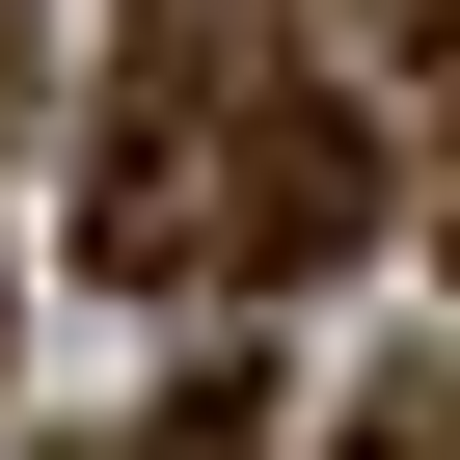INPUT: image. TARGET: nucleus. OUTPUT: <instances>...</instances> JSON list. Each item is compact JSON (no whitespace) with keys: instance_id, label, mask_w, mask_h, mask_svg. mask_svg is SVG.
Wrapping results in <instances>:
<instances>
[{"instance_id":"7ed1b4c3","label":"nucleus","mask_w":460,"mask_h":460,"mask_svg":"<svg viewBox=\"0 0 460 460\" xmlns=\"http://www.w3.org/2000/svg\"><path fill=\"white\" fill-rule=\"evenodd\" d=\"M352 460H460V406H379V433H352Z\"/></svg>"},{"instance_id":"f257e3e1","label":"nucleus","mask_w":460,"mask_h":460,"mask_svg":"<svg viewBox=\"0 0 460 460\" xmlns=\"http://www.w3.org/2000/svg\"><path fill=\"white\" fill-rule=\"evenodd\" d=\"M352 217H379V136H352L325 82H271L244 136H217V271H325Z\"/></svg>"},{"instance_id":"f03ea898","label":"nucleus","mask_w":460,"mask_h":460,"mask_svg":"<svg viewBox=\"0 0 460 460\" xmlns=\"http://www.w3.org/2000/svg\"><path fill=\"white\" fill-rule=\"evenodd\" d=\"M136 460H271V406H244V379H190V406H163Z\"/></svg>"}]
</instances>
